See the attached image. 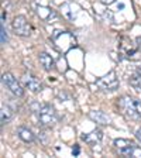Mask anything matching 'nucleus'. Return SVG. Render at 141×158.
<instances>
[{
  "label": "nucleus",
  "instance_id": "obj_1",
  "mask_svg": "<svg viewBox=\"0 0 141 158\" xmlns=\"http://www.w3.org/2000/svg\"><path fill=\"white\" fill-rule=\"evenodd\" d=\"M117 106L122 110L123 116L128 120H140L141 118V102L130 96H123L117 100Z\"/></svg>",
  "mask_w": 141,
  "mask_h": 158
},
{
  "label": "nucleus",
  "instance_id": "obj_2",
  "mask_svg": "<svg viewBox=\"0 0 141 158\" xmlns=\"http://www.w3.org/2000/svg\"><path fill=\"white\" fill-rule=\"evenodd\" d=\"M114 148L116 151L123 157H134L141 158V147L135 145L133 141L126 140V138H117L114 140Z\"/></svg>",
  "mask_w": 141,
  "mask_h": 158
},
{
  "label": "nucleus",
  "instance_id": "obj_3",
  "mask_svg": "<svg viewBox=\"0 0 141 158\" xmlns=\"http://www.w3.org/2000/svg\"><path fill=\"white\" fill-rule=\"evenodd\" d=\"M37 118L38 123L44 127H52L58 122V116H56L55 109L51 105H43L39 106L37 110Z\"/></svg>",
  "mask_w": 141,
  "mask_h": 158
},
{
  "label": "nucleus",
  "instance_id": "obj_4",
  "mask_svg": "<svg viewBox=\"0 0 141 158\" xmlns=\"http://www.w3.org/2000/svg\"><path fill=\"white\" fill-rule=\"evenodd\" d=\"M138 48H140V47H138L137 44L133 43L128 37H122V38H120V43H118V51H120V54H122L123 56H126V58L137 59L134 55H137Z\"/></svg>",
  "mask_w": 141,
  "mask_h": 158
},
{
  "label": "nucleus",
  "instance_id": "obj_5",
  "mask_svg": "<svg viewBox=\"0 0 141 158\" xmlns=\"http://www.w3.org/2000/svg\"><path fill=\"white\" fill-rule=\"evenodd\" d=\"M13 31L20 37H30L33 33V27L31 24L27 21V19L24 16H16L13 20Z\"/></svg>",
  "mask_w": 141,
  "mask_h": 158
},
{
  "label": "nucleus",
  "instance_id": "obj_6",
  "mask_svg": "<svg viewBox=\"0 0 141 158\" xmlns=\"http://www.w3.org/2000/svg\"><path fill=\"white\" fill-rule=\"evenodd\" d=\"M2 82H3V85L6 86V89H9L13 95H16V96H23L24 95V90H23V88H21V85H20L19 81H17L10 72L3 73V76H2Z\"/></svg>",
  "mask_w": 141,
  "mask_h": 158
},
{
  "label": "nucleus",
  "instance_id": "obj_7",
  "mask_svg": "<svg viewBox=\"0 0 141 158\" xmlns=\"http://www.w3.org/2000/svg\"><path fill=\"white\" fill-rule=\"evenodd\" d=\"M96 85L102 90H116L118 88V79L116 76V72H109L107 75L102 76L96 81Z\"/></svg>",
  "mask_w": 141,
  "mask_h": 158
},
{
  "label": "nucleus",
  "instance_id": "obj_8",
  "mask_svg": "<svg viewBox=\"0 0 141 158\" xmlns=\"http://www.w3.org/2000/svg\"><path fill=\"white\" fill-rule=\"evenodd\" d=\"M23 83H24L26 88H28L30 90H33V92H39V90L43 89L39 81L34 75H31V73H24L23 75Z\"/></svg>",
  "mask_w": 141,
  "mask_h": 158
},
{
  "label": "nucleus",
  "instance_id": "obj_9",
  "mask_svg": "<svg viewBox=\"0 0 141 158\" xmlns=\"http://www.w3.org/2000/svg\"><path fill=\"white\" fill-rule=\"evenodd\" d=\"M82 140L85 143H88V144H90V145H96V144H99V143L103 140V133H102V130L96 128V130L88 133V134H83Z\"/></svg>",
  "mask_w": 141,
  "mask_h": 158
},
{
  "label": "nucleus",
  "instance_id": "obj_10",
  "mask_svg": "<svg viewBox=\"0 0 141 158\" xmlns=\"http://www.w3.org/2000/svg\"><path fill=\"white\" fill-rule=\"evenodd\" d=\"M38 16L43 20H45L47 23H52L54 20L56 19V13L52 9H48V7H38Z\"/></svg>",
  "mask_w": 141,
  "mask_h": 158
},
{
  "label": "nucleus",
  "instance_id": "obj_11",
  "mask_svg": "<svg viewBox=\"0 0 141 158\" xmlns=\"http://www.w3.org/2000/svg\"><path fill=\"white\" fill-rule=\"evenodd\" d=\"M89 117L92 118L93 122L99 123V124H109V123H110V117H109L106 113L100 112V110L90 112V113H89Z\"/></svg>",
  "mask_w": 141,
  "mask_h": 158
},
{
  "label": "nucleus",
  "instance_id": "obj_12",
  "mask_svg": "<svg viewBox=\"0 0 141 158\" xmlns=\"http://www.w3.org/2000/svg\"><path fill=\"white\" fill-rule=\"evenodd\" d=\"M17 135H19L24 143H33L35 140V135L33 134L31 130H28L27 127H19L17 128Z\"/></svg>",
  "mask_w": 141,
  "mask_h": 158
},
{
  "label": "nucleus",
  "instance_id": "obj_13",
  "mask_svg": "<svg viewBox=\"0 0 141 158\" xmlns=\"http://www.w3.org/2000/svg\"><path fill=\"white\" fill-rule=\"evenodd\" d=\"M13 110L10 106H6V105H2V109H0V122L2 124H7V123L13 118Z\"/></svg>",
  "mask_w": 141,
  "mask_h": 158
},
{
  "label": "nucleus",
  "instance_id": "obj_14",
  "mask_svg": "<svg viewBox=\"0 0 141 158\" xmlns=\"http://www.w3.org/2000/svg\"><path fill=\"white\" fill-rule=\"evenodd\" d=\"M38 61H39V64H41V66H43L45 71H49V69L54 66V58L49 54H47V52H41L38 55Z\"/></svg>",
  "mask_w": 141,
  "mask_h": 158
},
{
  "label": "nucleus",
  "instance_id": "obj_15",
  "mask_svg": "<svg viewBox=\"0 0 141 158\" xmlns=\"http://www.w3.org/2000/svg\"><path fill=\"white\" fill-rule=\"evenodd\" d=\"M130 85H131L138 93H141V75H138V73L137 75H133L131 78H130Z\"/></svg>",
  "mask_w": 141,
  "mask_h": 158
},
{
  "label": "nucleus",
  "instance_id": "obj_16",
  "mask_svg": "<svg viewBox=\"0 0 141 158\" xmlns=\"http://www.w3.org/2000/svg\"><path fill=\"white\" fill-rule=\"evenodd\" d=\"M0 33H2V44H6L9 38H7V31H6V28H4L3 21H2V28H0Z\"/></svg>",
  "mask_w": 141,
  "mask_h": 158
},
{
  "label": "nucleus",
  "instance_id": "obj_17",
  "mask_svg": "<svg viewBox=\"0 0 141 158\" xmlns=\"http://www.w3.org/2000/svg\"><path fill=\"white\" fill-rule=\"evenodd\" d=\"M135 138H137L138 141L141 143V127H138L137 130H135Z\"/></svg>",
  "mask_w": 141,
  "mask_h": 158
},
{
  "label": "nucleus",
  "instance_id": "obj_18",
  "mask_svg": "<svg viewBox=\"0 0 141 158\" xmlns=\"http://www.w3.org/2000/svg\"><path fill=\"white\" fill-rule=\"evenodd\" d=\"M79 152H81L79 147H78V145H75V147L72 148V154H73V155H79Z\"/></svg>",
  "mask_w": 141,
  "mask_h": 158
},
{
  "label": "nucleus",
  "instance_id": "obj_19",
  "mask_svg": "<svg viewBox=\"0 0 141 158\" xmlns=\"http://www.w3.org/2000/svg\"><path fill=\"white\" fill-rule=\"evenodd\" d=\"M135 43H137V45L141 48V35H138L137 38H135Z\"/></svg>",
  "mask_w": 141,
  "mask_h": 158
},
{
  "label": "nucleus",
  "instance_id": "obj_20",
  "mask_svg": "<svg viewBox=\"0 0 141 158\" xmlns=\"http://www.w3.org/2000/svg\"><path fill=\"white\" fill-rule=\"evenodd\" d=\"M137 73H138V75H141V66H138V68H137Z\"/></svg>",
  "mask_w": 141,
  "mask_h": 158
}]
</instances>
